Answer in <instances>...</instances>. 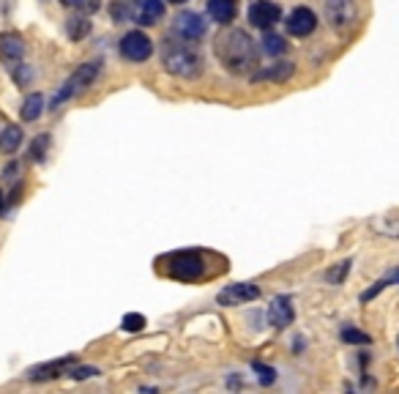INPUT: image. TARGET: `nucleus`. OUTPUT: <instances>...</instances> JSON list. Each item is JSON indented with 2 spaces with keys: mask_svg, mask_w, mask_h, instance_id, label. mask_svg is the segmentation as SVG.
I'll return each instance as SVG.
<instances>
[{
  "mask_svg": "<svg viewBox=\"0 0 399 394\" xmlns=\"http://www.w3.org/2000/svg\"><path fill=\"white\" fill-rule=\"evenodd\" d=\"M176 33L183 36L186 42H200L208 33V22L197 11H180L176 17Z\"/></svg>",
  "mask_w": 399,
  "mask_h": 394,
  "instance_id": "0eeeda50",
  "label": "nucleus"
},
{
  "mask_svg": "<svg viewBox=\"0 0 399 394\" xmlns=\"http://www.w3.org/2000/svg\"><path fill=\"white\" fill-rule=\"evenodd\" d=\"M325 17L337 31H348L355 19L353 0H325Z\"/></svg>",
  "mask_w": 399,
  "mask_h": 394,
  "instance_id": "9d476101",
  "label": "nucleus"
},
{
  "mask_svg": "<svg viewBox=\"0 0 399 394\" xmlns=\"http://www.w3.org/2000/svg\"><path fill=\"white\" fill-rule=\"evenodd\" d=\"M49 142H52L49 134H39V137L31 142V151H28V154H31V162H44L46 151H49Z\"/></svg>",
  "mask_w": 399,
  "mask_h": 394,
  "instance_id": "b1692460",
  "label": "nucleus"
},
{
  "mask_svg": "<svg viewBox=\"0 0 399 394\" xmlns=\"http://www.w3.org/2000/svg\"><path fill=\"white\" fill-rule=\"evenodd\" d=\"M389 285H399V268L389 271V274H386L383 279H377V282H375V285H372L369 290H364V293H361V302H372V299H375V296H377L380 290H386Z\"/></svg>",
  "mask_w": 399,
  "mask_h": 394,
  "instance_id": "aec40b11",
  "label": "nucleus"
},
{
  "mask_svg": "<svg viewBox=\"0 0 399 394\" xmlns=\"http://www.w3.org/2000/svg\"><path fill=\"white\" fill-rule=\"evenodd\" d=\"M121 55L129 60V63H145L151 55H153V42L142 33V31H129L121 44H118Z\"/></svg>",
  "mask_w": 399,
  "mask_h": 394,
  "instance_id": "39448f33",
  "label": "nucleus"
},
{
  "mask_svg": "<svg viewBox=\"0 0 399 394\" xmlns=\"http://www.w3.org/2000/svg\"><path fill=\"white\" fill-rule=\"evenodd\" d=\"M252 370L257 372V381H260L263 386H271V384L276 381V370H273V367H268V364H263V361H255V364H252Z\"/></svg>",
  "mask_w": 399,
  "mask_h": 394,
  "instance_id": "bb28decb",
  "label": "nucleus"
},
{
  "mask_svg": "<svg viewBox=\"0 0 399 394\" xmlns=\"http://www.w3.org/2000/svg\"><path fill=\"white\" fill-rule=\"evenodd\" d=\"M139 25H156L159 19H164V0H139L137 11H134Z\"/></svg>",
  "mask_w": 399,
  "mask_h": 394,
  "instance_id": "2eb2a0df",
  "label": "nucleus"
},
{
  "mask_svg": "<svg viewBox=\"0 0 399 394\" xmlns=\"http://www.w3.org/2000/svg\"><path fill=\"white\" fill-rule=\"evenodd\" d=\"M296 320V309H293V302L287 296H276L271 306H268V323L273 329H287L290 323Z\"/></svg>",
  "mask_w": 399,
  "mask_h": 394,
  "instance_id": "9b49d317",
  "label": "nucleus"
},
{
  "mask_svg": "<svg viewBox=\"0 0 399 394\" xmlns=\"http://www.w3.org/2000/svg\"><path fill=\"white\" fill-rule=\"evenodd\" d=\"M375 230L383 233V236L399 238V214H383V217L375 222Z\"/></svg>",
  "mask_w": 399,
  "mask_h": 394,
  "instance_id": "412c9836",
  "label": "nucleus"
},
{
  "mask_svg": "<svg viewBox=\"0 0 399 394\" xmlns=\"http://www.w3.org/2000/svg\"><path fill=\"white\" fill-rule=\"evenodd\" d=\"M77 8L90 17V14H96V11L101 8V0H80V3H77Z\"/></svg>",
  "mask_w": 399,
  "mask_h": 394,
  "instance_id": "c85d7f7f",
  "label": "nucleus"
},
{
  "mask_svg": "<svg viewBox=\"0 0 399 394\" xmlns=\"http://www.w3.org/2000/svg\"><path fill=\"white\" fill-rule=\"evenodd\" d=\"M25 55V39L19 33H0V60L19 63Z\"/></svg>",
  "mask_w": 399,
  "mask_h": 394,
  "instance_id": "4468645a",
  "label": "nucleus"
},
{
  "mask_svg": "<svg viewBox=\"0 0 399 394\" xmlns=\"http://www.w3.org/2000/svg\"><path fill=\"white\" fill-rule=\"evenodd\" d=\"M90 28H93V22L88 19V14H77V17L66 19V33H69L71 42H83L90 33Z\"/></svg>",
  "mask_w": 399,
  "mask_h": 394,
  "instance_id": "a211bd4d",
  "label": "nucleus"
},
{
  "mask_svg": "<svg viewBox=\"0 0 399 394\" xmlns=\"http://www.w3.org/2000/svg\"><path fill=\"white\" fill-rule=\"evenodd\" d=\"M3 208H6V200H3V192H0V214H3Z\"/></svg>",
  "mask_w": 399,
  "mask_h": 394,
  "instance_id": "7c9ffc66",
  "label": "nucleus"
},
{
  "mask_svg": "<svg viewBox=\"0 0 399 394\" xmlns=\"http://www.w3.org/2000/svg\"><path fill=\"white\" fill-rule=\"evenodd\" d=\"M44 110H46L44 93H28L25 101H22V107H19V118L25 124H31V121H39Z\"/></svg>",
  "mask_w": 399,
  "mask_h": 394,
  "instance_id": "f3484780",
  "label": "nucleus"
},
{
  "mask_svg": "<svg viewBox=\"0 0 399 394\" xmlns=\"http://www.w3.org/2000/svg\"><path fill=\"white\" fill-rule=\"evenodd\" d=\"M214 52L230 74H246L257 66V47L241 28H227L217 36Z\"/></svg>",
  "mask_w": 399,
  "mask_h": 394,
  "instance_id": "f257e3e1",
  "label": "nucleus"
},
{
  "mask_svg": "<svg viewBox=\"0 0 399 394\" xmlns=\"http://www.w3.org/2000/svg\"><path fill=\"white\" fill-rule=\"evenodd\" d=\"M293 74H296V63L279 60V63H273V66H268V69H260L252 80H255V83H287Z\"/></svg>",
  "mask_w": 399,
  "mask_h": 394,
  "instance_id": "ddd939ff",
  "label": "nucleus"
},
{
  "mask_svg": "<svg viewBox=\"0 0 399 394\" xmlns=\"http://www.w3.org/2000/svg\"><path fill=\"white\" fill-rule=\"evenodd\" d=\"M339 340H342V343H348V345H369V343H372V337H369V334H364V331H358L355 326H342Z\"/></svg>",
  "mask_w": 399,
  "mask_h": 394,
  "instance_id": "4be33fe9",
  "label": "nucleus"
},
{
  "mask_svg": "<svg viewBox=\"0 0 399 394\" xmlns=\"http://www.w3.org/2000/svg\"><path fill=\"white\" fill-rule=\"evenodd\" d=\"M60 3H63V6H74V8H77V3H80V0H60Z\"/></svg>",
  "mask_w": 399,
  "mask_h": 394,
  "instance_id": "c756f323",
  "label": "nucleus"
},
{
  "mask_svg": "<svg viewBox=\"0 0 399 394\" xmlns=\"http://www.w3.org/2000/svg\"><path fill=\"white\" fill-rule=\"evenodd\" d=\"M260 299V288L255 282H235V285H227L222 293L217 296V302L222 306H241V304H249Z\"/></svg>",
  "mask_w": 399,
  "mask_h": 394,
  "instance_id": "6e6552de",
  "label": "nucleus"
},
{
  "mask_svg": "<svg viewBox=\"0 0 399 394\" xmlns=\"http://www.w3.org/2000/svg\"><path fill=\"white\" fill-rule=\"evenodd\" d=\"M19 145H22V129L14 126V124L3 126V131H0V151L3 154H17Z\"/></svg>",
  "mask_w": 399,
  "mask_h": 394,
  "instance_id": "6ab92c4d",
  "label": "nucleus"
},
{
  "mask_svg": "<svg viewBox=\"0 0 399 394\" xmlns=\"http://www.w3.org/2000/svg\"><path fill=\"white\" fill-rule=\"evenodd\" d=\"M167 3H176V6H180V3H186V0H167Z\"/></svg>",
  "mask_w": 399,
  "mask_h": 394,
  "instance_id": "2f4dec72",
  "label": "nucleus"
},
{
  "mask_svg": "<svg viewBox=\"0 0 399 394\" xmlns=\"http://www.w3.org/2000/svg\"><path fill=\"white\" fill-rule=\"evenodd\" d=\"M145 326H148V320H145V315H139V312H126L124 320H121V329L129 331V334H139Z\"/></svg>",
  "mask_w": 399,
  "mask_h": 394,
  "instance_id": "5701e85b",
  "label": "nucleus"
},
{
  "mask_svg": "<svg viewBox=\"0 0 399 394\" xmlns=\"http://www.w3.org/2000/svg\"><path fill=\"white\" fill-rule=\"evenodd\" d=\"M287 49V44H285V39L279 36V33H271L268 31L266 36H263V52L266 55H282Z\"/></svg>",
  "mask_w": 399,
  "mask_h": 394,
  "instance_id": "393cba45",
  "label": "nucleus"
},
{
  "mask_svg": "<svg viewBox=\"0 0 399 394\" xmlns=\"http://www.w3.org/2000/svg\"><path fill=\"white\" fill-rule=\"evenodd\" d=\"M71 364H74V359H71V356L55 359V361H49V364H36V367H31V370H28V378H31V381H52V378H58V375L69 372V370H71Z\"/></svg>",
  "mask_w": 399,
  "mask_h": 394,
  "instance_id": "f8f14e48",
  "label": "nucleus"
},
{
  "mask_svg": "<svg viewBox=\"0 0 399 394\" xmlns=\"http://www.w3.org/2000/svg\"><path fill=\"white\" fill-rule=\"evenodd\" d=\"M287 33L296 36V39H307L317 31V14L312 11L309 6H298L287 14Z\"/></svg>",
  "mask_w": 399,
  "mask_h": 394,
  "instance_id": "423d86ee",
  "label": "nucleus"
},
{
  "mask_svg": "<svg viewBox=\"0 0 399 394\" xmlns=\"http://www.w3.org/2000/svg\"><path fill=\"white\" fill-rule=\"evenodd\" d=\"M69 375H71L74 381H85V378H96V375H101V372H99V367H88V364H85V367H74Z\"/></svg>",
  "mask_w": 399,
  "mask_h": 394,
  "instance_id": "cd10ccee",
  "label": "nucleus"
},
{
  "mask_svg": "<svg viewBox=\"0 0 399 394\" xmlns=\"http://www.w3.org/2000/svg\"><path fill=\"white\" fill-rule=\"evenodd\" d=\"M99 72H101V63H99V60H88V63L77 66V69H74V72L66 77V83L58 88V93L52 96L49 107H52V110H58L60 104H66V101H71L74 96H80L83 90H88V88L96 83Z\"/></svg>",
  "mask_w": 399,
  "mask_h": 394,
  "instance_id": "20e7f679",
  "label": "nucleus"
},
{
  "mask_svg": "<svg viewBox=\"0 0 399 394\" xmlns=\"http://www.w3.org/2000/svg\"><path fill=\"white\" fill-rule=\"evenodd\" d=\"M162 63L164 69L173 74V77H183V80H194L203 74V55L189 47V44H176V42H164L162 49Z\"/></svg>",
  "mask_w": 399,
  "mask_h": 394,
  "instance_id": "f03ea898",
  "label": "nucleus"
},
{
  "mask_svg": "<svg viewBox=\"0 0 399 394\" xmlns=\"http://www.w3.org/2000/svg\"><path fill=\"white\" fill-rule=\"evenodd\" d=\"M282 19V8L273 0H255L249 6V22L260 31H271Z\"/></svg>",
  "mask_w": 399,
  "mask_h": 394,
  "instance_id": "1a4fd4ad",
  "label": "nucleus"
},
{
  "mask_svg": "<svg viewBox=\"0 0 399 394\" xmlns=\"http://www.w3.org/2000/svg\"><path fill=\"white\" fill-rule=\"evenodd\" d=\"M208 14L214 22L230 25L238 17V0H208Z\"/></svg>",
  "mask_w": 399,
  "mask_h": 394,
  "instance_id": "dca6fc26",
  "label": "nucleus"
},
{
  "mask_svg": "<svg viewBox=\"0 0 399 394\" xmlns=\"http://www.w3.org/2000/svg\"><path fill=\"white\" fill-rule=\"evenodd\" d=\"M350 265H353V261L337 263L334 268H328V271H325V282H331V285H342V282H345V277H348V271H350Z\"/></svg>",
  "mask_w": 399,
  "mask_h": 394,
  "instance_id": "a878e982",
  "label": "nucleus"
},
{
  "mask_svg": "<svg viewBox=\"0 0 399 394\" xmlns=\"http://www.w3.org/2000/svg\"><path fill=\"white\" fill-rule=\"evenodd\" d=\"M164 274L170 279H178V282H197L200 277H205V252L200 249H180V252H173L167 255L164 261Z\"/></svg>",
  "mask_w": 399,
  "mask_h": 394,
  "instance_id": "7ed1b4c3",
  "label": "nucleus"
}]
</instances>
